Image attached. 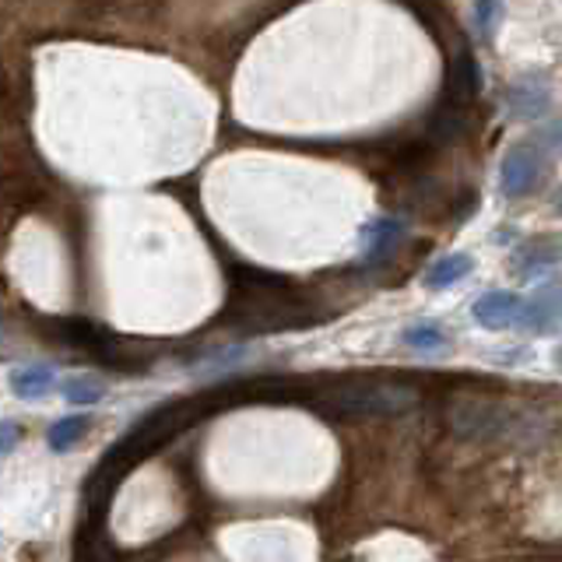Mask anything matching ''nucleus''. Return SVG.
<instances>
[{"instance_id": "nucleus-1", "label": "nucleus", "mask_w": 562, "mask_h": 562, "mask_svg": "<svg viewBox=\"0 0 562 562\" xmlns=\"http://www.w3.org/2000/svg\"><path fill=\"white\" fill-rule=\"evenodd\" d=\"M205 415H215L208 408L205 394L186 398V401H169V404H162V408H155L151 415L140 418L120 443H113L106 450V457L99 461V467L85 481L82 541H88V549H82L77 555H96V541H102L109 503H113V492H117L120 481L131 475V467H137L145 457H151L155 450H162L169 440H176L180 432H186L194 422H200Z\"/></svg>"}, {"instance_id": "nucleus-2", "label": "nucleus", "mask_w": 562, "mask_h": 562, "mask_svg": "<svg viewBox=\"0 0 562 562\" xmlns=\"http://www.w3.org/2000/svg\"><path fill=\"white\" fill-rule=\"evenodd\" d=\"M222 320L240 327L246 334H268V331L314 327L327 320V314L292 278L246 268V264H232V295L225 303Z\"/></svg>"}, {"instance_id": "nucleus-3", "label": "nucleus", "mask_w": 562, "mask_h": 562, "mask_svg": "<svg viewBox=\"0 0 562 562\" xmlns=\"http://www.w3.org/2000/svg\"><path fill=\"white\" fill-rule=\"evenodd\" d=\"M314 401L327 418H352V415H401L418 401V390L404 380H383V377H345V380H320L314 383Z\"/></svg>"}, {"instance_id": "nucleus-4", "label": "nucleus", "mask_w": 562, "mask_h": 562, "mask_svg": "<svg viewBox=\"0 0 562 562\" xmlns=\"http://www.w3.org/2000/svg\"><path fill=\"white\" fill-rule=\"evenodd\" d=\"M517 422H521L517 412L489 398L450 404V429L461 436H472V440H506V436L517 429Z\"/></svg>"}, {"instance_id": "nucleus-5", "label": "nucleus", "mask_w": 562, "mask_h": 562, "mask_svg": "<svg viewBox=\"0 0 562 562\" xmlns=\"http://www.w3.org/2000/svg\"><path fill=\"white\" fill-rule=\"evenodd\" d=\"M541 173H545V151L535 145V140H517V145H510V151L503 155V194L506 197H527L538 191L541 183Z\"/></svg>"}, {"instance_id": "nucleus-6", "label": "nucleus", "mask_w": 562, "mask_h": 562, "mask_svg": "<svg viewBox=\"0 0 562 562\" xmlns=\"http://www.w3.org/2000/svg\"><path fill=\"white\" fill-rule=\"evenodd\" d=\"M50 331L57 334L60 345L85 349V352H91L96 358H102L109 352V345H113V338H109L99 323H91L85 317H60V320H50Z\"/></svg>"}, {"instance_id": "nucleus-7", "label": "nucleus", "mask_w": 562, "mask_h": 562, "mask_svg": "<svg viewBox=\"0 0 562 562\" xmlns=\"http://www.w3.org/2000/svg\"><path fill=\"white\" fill-rule=\"evenodd\" d=\"M521 303L524 300L513 292H486L481 300H475L472 314L481 327H489V331H506V327H517Z\"/></svg>"}, {"instance_id": "nucleus-8", "label": "nucleus", "mask_w": 562, "mask_h": 562, "mask_svg": "<svg viewBox=\"0 0 562 562\" xmlns=\"http://www.w3.org/2000/svg\"><path fill=\"white\" fill-rule=\"evenodd\" d=\"M401 236H404V225L398 222V218H390V215L372 218V222L366 225V232H363V257L369 264L387 260L398 249Z\"/></svg>"}, {"instance_id": "nucleus-9", "label": "nucleus", "mask_w": 562, "mask_h": 562, "mask_svg": "<svg viewBox=\"0 0 562 562\" xmlns=\"http://www.w3.org/2000/svg\"><path fill=\"white\" fill-rule=\"evenodd\" d=\"M559 320V289L555 285H545L535 300L521 303V317H517V327L530 334H545L549 327Z\"/></svg>"}, {"instance_id": "nucleus-10", "label": "nucleus", "mask_w": 562, "mask_h": 562, "mask_svg": "<svg viewBox=\"0 0 562 562\" xmlns=\"http://www.w3.org/2000/svg\"><path fill=\"white\" fill-rule=\"evenodd\" d=\"M506 102L513 109V117L521 120H541L545 109H549V91L538 82V77H524L510 91H506Z\"/></svg>"}, {"instance_id": "nucleus-11", "label": "nucleus", "mask_w": 562, "mask_h": 562, "mask_svg": "<svg viewBox=\"0 0 562 562\" xmlns=\"http://www.w3.org/2000/svg\"><path fill=\"white\" fill-rule=\"evenodd\" d=\"M555 257H559L555 240H535L524 249H517V257H513V271H517L521 278H541L555 264Z\"/></svg>"}, {"instance_id": "nucleus-12", "label": "nucleus", "mask_w": 562, "mask_h": 562, "mask_svg": "<svg viewBox=\"0 0 562 562\" xmlns=\"http://www.w3.org/2000/svg\"><path fill=\"white\" fill-rule=\"evenodd\" d=\"M472 271H475V260L467 254H447L426 271V285L429 289H450V285H457V281H464Z\"/></svg>"}, {"instance_id": "nucleus-13", "label": "nucleus", "mask_w": 562, "mask_h": 562, "mask_svg": "<svg viewBox=\"0 0 562 562\" xmlns=\"http://www.w3.org/2000/svg\"><path fill=\"white\" fill-rule=\"evenodd\" d=\"M53 387V372L46 366H22L11 372V390L25 401H36V398H46Z\"/></svg>"}, {"instance_id": "nucleus-14", "label": "nucleus", "mask_w": 562, "mask_h": 562, "mask_svg": "<svg viewBox=\"0 0 562 562\" xmlns=\"http://www.w3.org/2000/svg\"><path fill=\"white\" fill-rule=\"evenodd\" d=\"M88 432V418L85 415H68L50 426V432H46V443H50V450H57V454H68V450L82 440V436Z\"/></svg>"}, {"instance_id": "nucleus-15", "label": "nucleus", "mask_w": 562, "mask_h": 562, "mask_svg": "<svg viewBox=\"0 0 562 562\" xmlns=\"http://www.w3.org/2000/svg\"><path fill=\"white\" fill-rule=\"evenodd\" d=\"M60 394L71 404H99L106 398V383L91 380V377H71L60 383Z\"/></svg>"}, {"instance_id": "nucleus-16", "label": "nucleus", "mask_w": 562, "mask_h": 562, "mask_svg": "<svg viewBox=\"0 0 562 562\" xmlns=\"http://www.w3.org/2000/svg\"><path fill=\"white\" fill-rule=\"evenodd\" d=\"M404 345H412L415 352H443L447 334L436 323H415L404 331Z\"/></svg>"}, {"instance_id": "nucleus-17", "label": "nucleus", "mask_w": 562, "mask_h": 562, "mask_svg": "<svg viewBox=\"0 0 562 562\" xmlns=\"http://www.w3.org/2000/svg\"><path fill=\"white\" fill-rule=\"evenodd\" d=\"M506 4L503 0H478L475 8V19H478V28H481V39H492L496 28H499V19H503Z\"/></svg>"}, {"instance_id": "nucleus-18", "label": "nucleus", "mask_w": 562, "mask_h": 562, "mask_svg": "<svg viewBox=\"0 0 562 562\" xmlns=\"http://www.w3.org/2000/svg\"><path fill=\"white\" fill-rule=\"evenodd\" d=\"M22 443V426L19 422H0V457L11 454L14 447Z\"/></svg>"}]
</instances>
